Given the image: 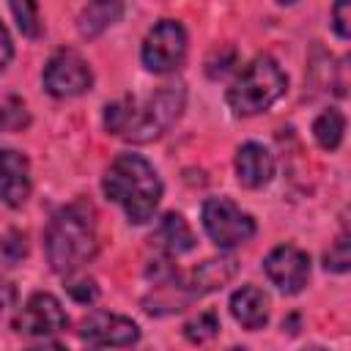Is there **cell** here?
<instances>
[{
    "instance_id": "6",
    "label": "cell",
    "mask_w": 351,
    "mask_h": 351,
    "mask_svg": "<svg viewBox=\"0 0 351 351\" xmlns=\"http://www.w3.org/2000/svg\"><path fill=\"white\" fill-rule=\"evenodd\" d=\"M143 66L154 74L176 71L186 58V30L176 19H162L151 27V33L143 41Z\"/></svg>"
},
{
    "instance_id": "15",
    "label": "cell",
    "mask_w": 351,
    "mask_h": 351,
    "mask_svg": "<svg viewBox=\"0 0 351 351\" xmlns=\"http://www.w3.org/2000/svg\"><path fill=\"white\" fill-rule=\"evenodd\" d=\"M151 241H154L159 250H165L167 255H181V252H189V250L195 247V236H192L186 219H184L181 214H173V211L159 219V225H156Z\"/></svg>"
},
{
    "instance_id": "17",
    "label": "cell",
    "mask_w": 351,
    "mask_h": 351,
    "mask_svg": "<svg viewBox=\"0 0 351 351\" xmlns=\"http://www.w3.org/2000/svg\"><path fill=\"white\" fill-rule=\"evenodd\" d=\"M343 132H346V118L337 110H324L313 121V137L324 151H335L343 143Z\"/></svg>"
},
{
    "instance_id": "14",
    "label": "cell",
    "mask_w": 351,
    "mask_h": 351,
    "mask_svg": "<svg viewBox=\"0 0 351 351\" xmlns=\"http://www.w3.org/2000/svg\"><path fill=\"white\" fill-rule=\"evenodd\" d=\"M230 315L244 329H261L269 321V296L255 285H241L230 296Z\"/></svg>"
},
{
    "instance_id": "9",
    "label": "cell",
    "mask_w": 351,
    "mask_h": 351,
    "mask_svg": "<svg viewBox=\"0 0 351 351\" xmlns=\"http://www.w3.org/2000/svg\"><path fill=\"white\" fill-rule=\"evenodd\" d=\"M80 337L101 348H129L140 340V329L132 318L112 315V313H93L82 321Z\"/></svg>"
},
{
    "instance_id": "10",
    "label": "cell",
    "mask_w": 351,
    "mask_h": 351,
    "mask_svg": "<svg viewBox=\"0 0 351 351\" xmlns=\"http://www.w3.org/2000/svg\"><path fill=\"white\" fill-rule=\"evenodd\" d=\"M66 326L69 315L52 293H33L16 318V329L25 335H55Z\"/></svg>"
},
{
    "instance_id": "13",
    "label": "cell",
    "mask_w": 351,
    "mask_h": 351,
    "mask_svg": "<svg viewBox=\"0 0 351 351\" xmlns=\"http://www.w3.org/2000/svg\"><path fill=\"white\" fill-rule=\"evenodd\" d=\"M236 176L244 186L258 189L274 176V156L261 143H244L236 154Z\"/></svg>"
},
{
    "instance_id": "16",
    "label": "cell",
    "mask_w": 351,
    "mask_h": 351,
    "mask_svg": "<svg viewBox=\"0 0 351 351\" xmlns=\"http://www.w3.org/2000/svg\"><path fill=\"white\" fill-rule=\"evenodd\" d=\"M123 14V5L121 3H88L80 14V33L85 38H93L99 36L104 27H110L118 16Z\"/></svg>"
},
{
    "instance_id": "5",
    "label": "cell",
    "mask_w": 351,
    "mask_h": 351,
    "mask_svg": "<svg viewBox=\"0 0 351 351\" xmlns=\"http://www.w3.org/2000/svg\"><path fill=\"white\" fill-rule=\"evenodd\" d=\"M203 228L217 247H236L255 236V219L228 197H208L203 203Z\"/></svg>"
},
{
    "instance_id": "3",
    "label": "cell",
    "mask_w": 351,
    "mask_h": 351,
    "mask_svg": "<svg viewBox=\"0 0 351 351\" xmlns=\"http://www.w3.org/2000/svg\"><path fill=\"white\" fill-rule=\"evenodd\" d=\"M47 258L58 274H71L96 255V225L85 206L74 203L60 211L47 225Z\"/></svg>"
},
{
    "instance_id": "19",
    "label": "cell",
    "mask_w": 351,
    "mask_h": 351,
    "mask_svg": "<svg viewBox=\"0 0 351 351\" xmlns=\"http://www.w3.org/2000/svg\"><path fill=\"white\" fill-rule=\"evenodd\" d=\"M11 14L16 16V25L25 36L36 38L41 33V25H38V5L36 3H11Z\"/></svg>"
},
{
    "instance_id": "11",
    "label": "cell",
    "mask_w": 351,
    "mask_h": 351,
    "mask_svg": "<svg viewBox=\"0 0 351 351\" xmlns=\"http://www.w3.org/2000/svg\"><path fill=\"white\" fill-rule=\"evenodd\" d=\"M30 197V162L14 148L0 151V200L11 208Z\"/></svg>"
},
{
    "instance_id": "23",
    "label": "cell",
    "mask_w": 351,
    "mask_h": 351,
    "mask_svg": "<svg viewBox=\"0 0 351 351\" xmlns=\"http://www.w3.org/2000/svg\"><path fill=\"white\" fill-rule=\"evenodd\" d=\"M11 55H14V44H11V36H8L5 25L0 22V69L11 60Z\"/></svg>"
},
{
    "instance_id": "4",
    "label": "cell",
    "mask_w": 351,
    "mask_h": 351,
    "mask_svg": "<svg viewBox=\"0 0 351 351\" xmlns=\"http://www.w3.org/2000/svg\"><path fill=\"white\" fill-rule=\"evenodd\" d=\"M288 88V77L271 55L252 58L228 90V104L236 115H258L269 110Z\"/></svg>"
},
{
    "instance_id": "21",
    "label": "cell",
    "mask_w": 351,
    "mask_h": 351,
    "mask_svg": "<svg viewBox=\"0 0 351 351\" xmlns=\"http://www.w3.org/2000/svg\"><path fill=\"white\" fill-rule=\"evenodd\" d=\"M66 288H69L71 299H77V302H82V304H88V302H93V299L99 296V288H96L93 280H74V282H69Z\"/></svg>"
},
{
    "instance_id": "12",
    "label": "cell",
    "mask_w": 351,
    "mask_h": 351,
    "mask_svg": "<svg viewBox=\"0 0 351 351\" xmlns=\"http://www.w3.org/2000/svg\"><path fill=\"white\" fill-rule=\"evenodd\" d=\"M236 269H239V261L230 258V255L228 258H211V261H203L197 269H192L184 282H178V277H176V288L178 291H186V299L203 296L208 291L222 288L236 274Z\"/></svg>"
},
{
    "instance_id": "24",
    "label": "cell",
    "mask_w": 351,
    "mask_h": 351,
    "mask_svg": "<svg viewBox=\"0 0 351 351\" xmlns=\"http://www.w3.org/2000/svg\"><path fill=\"white\" fill-rule=\"evenodd\" d=\"M27 351H66L60 343H47V346H36V348H27Z\"/></svg>"
},
{
    "instance_id": "22",
    "label": "cell",
    "mask_w": 351,
    "mask_h": 351,
    "mask_svg": "<svg viewBox=\"0 0 351 351\" xmlns=\"http://www.w3.org/2000/svg\"><path fill=\"white\" fill-rule=\"evenodd\" d=\"M348 14H351V3H337V5H335V30H337L340 38H348V36H351Z\"/></svg>"
},
{
    "instance_id": "7",
    "label": "cell",
    "mask_w": 351,
    "mask_h": 351,
    "mask_svg": "<svg viewBox=\"0 0 351 351\" xmlns=\"http://www.w3.org/2000/svg\"><path fill=\"white\" fill-rule=\"evenodd\" d=\"M41 82L47 88V93L58 96V99H69V96H80L90 88L93 74L90 66L85 63V58L74 49H58L41 74Z\"/></svg>"
},
{
    "instance_id": "20",
    "label": "cell",
    "mask_w": 351,
    "mask_h": 351,
    "mask_svg": "<svg viewBox=\"0 0 351 351\" xmlns=\"http://www.w3.org/2000/svg\"><path fill=\"white\" fill-rule=\"evenodd\" d=\"M348 263H351V252H348V236L343 233L335 244H332V250L326 252V258H324V266H326V271H346L348 269Z\"/></svg>"
},
{
    "instance_id": "27",
    "label": "cell",
    "mask_w": 351,
    "mask_h": 351,
    "mask_svg": "<svg viewBox=\"0 0 351 351\" xmlns=\"http://www.w3.org/2000/svg\"><path fill=\"white\" fill-rule=\"evenodd\" d=\"M230 351H250V348H230Z\"/></svg>"
},
{
    "instance_id": "8",
    "label": "cell",
    "mask_w": 351,
    "mask_h": 351,
    "mask_svg": "<svg viewBox=\"0 0 351 351\" xmlns=\"http://www.w3.org/2000/svg\"><path fill=\"white\" fill-rule=\"evenodd\" d=\"M263 269L282 293H299L310 277V258L299 247L280 244L266 255Z\"/></svg>"
},
{
    "instance_id": "25",
    "label": "cell",
    "mask_w": 351,
    "mask_h": 351,
    "mask_svg": "<svg viewBox=\"0 0 351 351\" xmlns=\"http://www.w3.org/2000/svg\"><path fill=\"white\" fill-rule=\"evenodd\" d=\"M5 126H11V121H8V110L0 104V129H5Z\"/></svg>"
},
{
    "instance_id": "26",
    "label": "cell",
    "mask_w": 351,
    "mask_h": 351,
    "mask_svg": "<svg viewBox=\"0 0 351 351\" xmlns=\"http://www.w3.org/2000/svg\"><path fill=\"white\" fill-rule=\"evenodd\" d=\"M304 351H326V348H321V346H310V348H304Z\"/></svg>"
},
{
    "instance_id": "2",
    "label": "cell",
    "mask_w": 351,
    "mask_h": 351,
    "mask_svg": "<svg viewBox=\"0 0 351 351\" xmlns=\"http://www.w3.org/2000/svg\"><path fill=\"white\" fill-rule=\"evenodd\" d=\"M104 195L115 200L129 222L143 225L154 217L159 200H162V181L148 159L137 154H121L104 173Z\"/></svg>"
},
{
    "instance_id": "1",
    "label": "cell",
    "mask_w": 351,
    "mask_h": 351,
    "mask_svg": "<svg viewBox=\"0 0 351 351\" xmlns=\"http://www.w3.org/2000/svg\"><path fill=\"white\" fill-rule=\"evenodd\" d=\"M184 101H186V90L181 82L162 85L156 93L145 99L123 96L104 107V126L107 132L129 143H148L165 134L178 121Z\"/></svg>"
},
{
    "instance_id": "18",
    "label": "cell",
    "mask_w": 351,
    "mask_h": 351,
    "mask_svg": "<svg viewBox=\"0 0 351 351\" xmlns=\"http://www.w3.org/2000/svg\"><path fill=\"white\" fill-rule=\"evenodd\" d=\"M217 332H219V321H217V315H214L211 310H206V313H200L197 318H192V321L184 324V335H186V340L195 343V346L211 340Z\"/></svg>"
}]
</instances>
